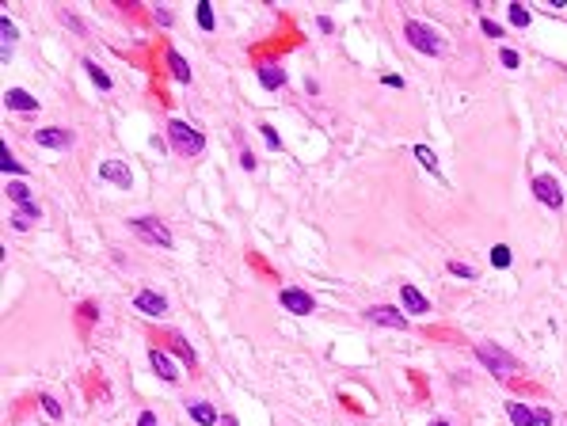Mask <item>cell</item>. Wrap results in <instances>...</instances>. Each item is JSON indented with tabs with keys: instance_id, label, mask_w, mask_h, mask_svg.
<instances>
[{
	"instance_id": "1",
	"label": "cell",
	"mask_w": 567,
	"mask_h": 426,
	"mask_svg": "<svg viewBox=\"0 0 567 426\" xmlns=\"http://www.w3.org/2000/svg\"><path fill=\"white\" fill-rule=\"evenodd\" d=\"M168 141H172V149H175V153H183V156L206 153V134H202V130H194V126H187V122H179V118L168 122Z\"/></svg>"
},
{
	"instance_id": "2",
	"label": "cell",
	"mask_w": 567,
	"mask_h": 426,
	"mask_svg": "<svg viewBox=\"0 0 567 426\" xmlns=\"http://www.w3.org/2000/svg\"><path fill=\"white\" fill-rule=\"evenodd\" d=\"M404 39H408L419 54H427V58H438V54H446V42H442V35L434 31V27L419 23V20H408V23H404Z\"/></svg>"
},
{
	"instance_id": "3",
	"label": "cell",
	"mask_w": 567,
	"mask_h": 426,
	"mask_svg": "<svg viewBox=\"0 0 567 426\" xmlns=\"http://www.w3.org/2000/svg\"><path fill=\"white\" fill-rule=\"evenodd\" d=\"M476 358H480V365H484L491 377H499V381H506V377L518 369V358L506 354V350L495 346V343H480L476 346Z\"/></svg>"
},
{
	"instance_id": "4",
	"label": "cell",
	"mask_w": 567,
	"mask_h": 426,
	"mask_svg": "<svg viewBox=\"0 0 567 426\" xmlns=\"http://www.w3.org/2000/svg\"><path fill=\"white\" fill-rule=\"evenodd\" d=\"M130 229H134L137 236H145L149 244H156V248H172V229H168L164 221H160V217H134V221H130Z\"/></svg>"
},
{
	"instance_id": "5",
	"label": "cell",
	"mask_w": 567,
	"mask_h": 426,
	"mask_svg": "<svg viewBox=\"0 0 567 426\" xmlns=\"http://www.w3.org/2000/svg\"><path fill=\"white\" fill-rule=\"evenodd\" d=\"M533 194H537L541 206H548V210H560L563 206V187H560V179H552V175H537L533 179Z\"/></svg>"
},
{
	"instance_id": "6",
	"label": "cell",
	"mask_w": 567,
	"mask_h": 426,
	"mask_svg": "<svg viewBox=\"0 0 567 426\" xmlns=\"http://www.w3.org/2000/svg\"><path fill=\"white\" fill-rule=\"evenodd\" d=\"M35 141L42 149H58V153H69L77 145V134L73 130H58V126H46V130H35Z\"/></svg>"
},
{
	"instance_id": "7",
	"label": "cell",
	"mask_w": 567,
	"mask_h": 426,
	"mask_svg": "<svg viewBox=\"0 0 567 426\" xmlns=\"http://www.w3.org/2000/svg\"><path fill=\"white\" fill-rule=\"evenodd\" d=\"M99 179H103V183L122 187V191L134 187V172H130V164H122V160H103V164H99Z\"/></svg>"
},
{
	"instance_id": "8",
	"label": "cell",
	"mask_w": 567,
	"mask_h": 426,
	"mask_svg": "<svg viewBox=\"0 0 567 426\" xmlns=\"http://www.w3.org/2000/svg\"><path fill=\"white\" fill-rule=\"evenodd\" d=\"M366 320L370 324H381V327H392V331H404L408 327V312H400V308H392V305H377L366 312Z\"/></svg>"
},
{
	"instance_id": "9",
	"label": "cell",
	"mask_w": 567,
	"mask_h": 426,
	"mask_svg": "<svg viewBox=\"0 0 567 426\" xmlns=\"http://www.w3.org/2000/svg\"><path fill=\"white\" fill-rule=\"evenodd\" d=\"M278 305L286 308V312H294V316H309V312L316 308V301L309 297L305 289H282L278 293Z\"/></svg>"
},
{
	"instance_id": "10",
	"label": "cell",
	"mask_w": 567,
	"mask_h": 426,
	"mask_svg": "<svg viewBox=\"0 0 567 426\" xmlns=\"http://www.w3.org/2000/svg\"><path fill=\"white\" fill-rule=\"evenodd\" d=\"M134 308L141 312V316H164L168 301H164V293H156V289H141L134 297Z\"/></svg>"
},
{
	"instance_id": "11",
	"label": "cell",
	"mask_w": 567,
	"mask_h": 426,
	"mask_svg": "<svg viewBox=\"0 0 567 426\" xmlns=\"http://www.w3.org/2000/svg\"><path fill=\"white\" fill-rule=\"evenodd\" d=\"M400 305L408 312H415V316H427V312H430V301L423 297V289H415L411 282H404V286H400Z\"/></svg>"
},
{
	"instance_id": "12",
	"label": "cell",
	"mask_w": 567,
	"mask_h": 426,
	"mask_svg": "<svg viewBox=\"0 0 567 426\" xmlns=\"http://www.w3.org/2000/svg\"><path fill=\"white\" fill-rule=\"evenodd\" d=\"M4 107L8 111H39V99H35L31 92H23V88H8L4 92Z\"/></svg>"
},
{
	"instance_id": "13",
	"label": "cell",
	"mask_w": 567,
	"mask_h": 426,
	"mask_svg": "<svg viewBox=\"0 0 567 426\" xmlns=\"http://www.w3.org/2000/svg\"><path fill=\"white\" fill-rule=\"evenodd\" d=\"M506 419L514 426H541L537 419V407H525V403H506Z\"/></svg>"
},
{
	"instance_id": "14",
	"label": "cell",
	"mask_w": 567,
	"mask_h": 426,
	"mask_svg": "<svg viewBox=\"0 0 567 426\" xmlns=\"http://www.w3.org/2000/svg\"><path fill=\"white\" fill-rule=\"evenodd\" d=\"M164 58H168V69H172V77H175L179 84H191V65L183 61V54H179L175 46H168Z\"/></svg>"
},
{
	"instance_id": "15",
	"label": "cell",
	"mask_w": 567,
	"mask_h": 426,
	"mask_svg": "<svg viewBox=\"0 0 567 426\" xmlns=\"http://www.w3.org/2000/svg\"><path fill=\"white\" fill-rule=\"evenodd\" d=\"M149 365H153L156 377H164V381H179V369L172 365V358H168L164 350H149Z\"/></svg>"
},
{
	"instance_id": "16",
	"label": "cell",
	"mask_w": 567,
	"mask_h": 426,
	"mask_svg": "<svg viewBox=\"0 0 567 426\" xmlns=\"http://www.w3.org/2000/svg\"><path fill=\"white\" fill-rule=\"evenodd\" d=\"M259 84H263L267 92H278L282 84H286V73H282L274 61H263V65H259Z\"/></svg>"
},
{
	"instance_id": "17",
	"label": "cell",
	"mask_w": 567,
	"mask_h": 426,
	"mask_svg": "<svg viewBox=\"0 0 567 426\" xmlns=\"http://www.w3.org/2000/svg\"><path fill=\"white\" fill-rule=\"evenodd\" d=\"M0 39H4V46H0V58H12V46H15V39H20V27H15L8 15H0Z\"/></svg>"
},
{
	"instance_id": "18",
	"label": "cell",
	"mask_w": 567,
	"mask_h": 426,
	"mask_svg": "<svg viewBox=\"0 0 567 426\" xmlns=\"http://www.w3.org/2000/svg\"><path fill=\"white\" fill-rule=\"evenodd\" d=\"M39 217H42V210H39L35 202H27V206H20V210H15L12 225H15V229H31V225L39 221Z\"/></svg>"
},
{
	"instance_id": "19",
	"label": "cell",
	"mask_w": 567,
	"mask_h": 426,
	"mask_svg": "<svg viewBox=\"0 0 567 426\" xmlns=\"http://www.w3.org/2000/svg\"><path fill=\"white\" fill-rule=\"evenodd\" d=\"M168 343H172V350H175L179 358H183L187 365H194V362H198V354H194V350H191V343H187V339L179 335V331H168Z\"/></svg>"
},
{
	"instance_id": "20",
	"label": "cell",
	"mask_w": 567,
	"mask_h": 426,
	"mask_svg": "<svg viewBox=\"0 0 567 426\" xmlns=\"http://www.w3.org/2000/svg\"><path fill=\"white\" fill-rule=\"evenodd\" d=\"M0 172H4V175H27V168L12 156V149H8V145H0Z\"/></svg>"
},
{
	"instance_id": "21",
	"label": "cell",
	"mask_w": 567,
	"mask_h": 426,
	"mask_svg": "<svg viewBox=\"0 0 567 426\" xmlns=\"http://www.w3.org/2000/svg\"><path fill=\"white\" fill-rule=\"evenodd\" d=\"M84 73L92 77V84H96L99 92H111V77L99 69V61H92V58H84Z\"/></svg>"
},
{
	"instance_id": "22",
	"label": "cell",
	"mask_w": 567,
	"mask_h": 426,
	"mask_svg": "<svg viewBox=\"0 0 567 426\" xmlns=\"http://www.w3.org/2000/svg\"><path fill=\"white\" fill-rule=\"evenodd\" d=\"M191 419L198 426H217V411H213L210 403H191Z\"/></svg>"
},
{
	"instance_id": "23",
	"label": "cell",
	"mask_w": 567,
	"mask_h": 426,
	"mask_svg": "<svg viewBox=\"0 0 567 426\" xmlns=\"http://www.w3.org/2000/svg\"><path fill=\"white\" fill-rule=\"evenodd\" d=\"M411 153H415V160H419V164L427 168V172L438 175V156H434V149H430V145H415Z\"/></svg>"
},
{
	"instance_id": "24",
	"label": "cell",
	"mask_w": 567,
	"mask_h": 426,
	"mask_svg": "<svg viewBox=\"0 0 567 426\" xmlns=\"http://www.w3.org/2000/svg\"><path fill=\"white\" fill-rule=\"evenodd\" d=\"M4 191H8V198H12L15 206L31 202V187H27V183H4Z\"/></svg>"
},
{
	"instance_id": "25",
	"label": "cell",
	"mask_w": 567,
	"mask_h": 426,
	"mask_svg": "<svg viewBox=\"0 0 567 426\" xmlns=\"http://www.w3.org/2000/svg\"><path fill=\"white\" fill-rule=\"evenodd\" d=\"M510 23H514V27H522V31H525V27L533 23V12H529L525 4H510Z\"/></svg>"
},
{
	"instance_id": "26",
	"label": "cell",
	"mask_w": 567,
	"mask_h": 426,
	"mask_svg": "<svg viewBox=\"0 0 567 426\" xmlns=\"http://www.w3.org/2000/svg\"><path fill=\"white\" fill-rule=\"evenodd\" d=\"M510 259H514V255H510L506 244H495V248H491V267H510Z\"/></svg>"
},
{
	"instance_id": "27",
	"label": "cell",
	"mask_w": 567,
	"mask_h": 426,
	"mask_svg": "<svg viewBox=\"0 0 567 426\" xmlns=\"http://www.w3.org/2000/svg\"><path fill=\"white\" fill-rule=\"evenodd\" d=\"M96 320H99V305H96V301H84V305H80V324L92 327Z\"/></svg>"
},
{
	"instance_id": "28",
	"label": "cell",
	"mask_w": 567,
	"mask_h": 426,
	"mask_svg": "<svg viewBox=\"0 0 567 426\" xmlns=\"http://www.w3.org/2000/svg\"><path fill=\"white\" fill-rule=\"evenodd\" d=\"M198 27H202V31H213V8H210V0H202V4H198Z\"/></svg>"
},
{
	"instance_id": "29",
	"label": "cell",
	"mask_w": 567,
	"mask_h": 426,
	"mask_svg": "<svg viewBox=\"0 0 567 426\" xmlns=\"http://www.w3.org/2000/svg\"><path fill=\"white\" fill-rule=\"evenodd\" d=\"M39 403L46 407V415H50V419H54V422H58V419H61V403H58V400H54V396H39Z\"/></svg>"
},
{
	"instance_id": "30",
	"label": "cell",
	"mask_w": 567,
	"mask_h": 426,
	"mask_svg": "<svg viewBox=\"0 0 567 426\" xmlns=\"http://www.w3.org/2000/svg\"><path fill=\"white\" fill-rule=\"evenodd\" d=\"M480 31H484L487 39H503V27H499L495 20H480Z\"/></svg>"
},
{
	"instance_id": "31",
	"label": "cell",
	"mask_w": 567,
	"mask_h": 426,
	"mask_svg": "<svg viewBox=\"0 0 567 426\" xmlns=\"http://www.w3.org/2000/svg\"><path fill=\"white\" fill-rule=\"evenodd\" d=\"M449 274H457V278H465V282L476 278V270H472L468 263H449Z\"/></svg>"
},
{
	"instance_id": "32",
	"label": "cell",
	"mask_w": 567,
	"mask_h": 426,
	"mask_svg": "<svg viewBox=\"0 0 567 426\" xmlns=\"http://www.w3.org/2000/svg\"><path fill=\"white\" fill-rule=\"evenodd\" d=\"M499 61H503L506 69H518V65H522V58H518V50H510V46H506L503 54H499Z\"/></svg>"
},
{
	"instance_id": "33",
	"label": "cell",
	"mask_w": 567,
	"mask_h": 426,
	"mask_svg": "<svg viewBox=\"0 0 567 426\" xmlns=\"http://www.w3.org/2000/svg\"><path fill=\"white\" fill-rule=\"evenodd\" d=\"M259 134H263V141H267V149H282V137L274 134L270 126H259Z\"/></svg>"
},
{
	"instance_id": "34",
	"label": "cell",
	"mask_w": 567,
	"mask_h": 426,
	"mask_svg": "<svg viewBox=\"0 0 567 426\" xmlns=\"http://www.w3.org/2000/svg\"><path fill=\"white\" fill-rule=\"evenodd\" d=\"M381 84H385V88H404V77H400V73H385Z\"/></svg>"
},
{
	"instance_id": "35",
	"label": "cell",
	"mask_w": 567,
	"mask_h": 426,
	"mask_svg": "<svg viewBox=\"0 0 567 426\" xmlns=\"http://www.w3.org/2000/svg\"><path fill=\"white\" fill-rule=\"evenodd\" d=\"M61 20H65V27H73V31H77V35H88V31H84V23L77 20V15H69V12H61Z\"/></svg>"
},
{
	"instance_id": "36",
	"label": "cell",
	"mask_w": 567,
	"mask_h": 426,
	"mask_svg": "<svg viewBox=\"0 0 567 426\" xmlns=\"http://www.w3.org/2000/svg\"><path fill=\"white\" fill-rule=\"evenodd\" d=\"M537 419H541V426H552V411H548V407H537Z\"/></svg>"
},
{
	"instance_id": "37",
	"label": "cell",
	"mask_w": 567,
	"mask_h": 426,
	"mask_svg": "<svg viewBox=\"0 0 567 426\" xmlns=\"http://www.w3.org/2000/svg\"><path fill=\"white\" fill-rule=\"evenodd\" d=\"M240 168H248V172H255V156L248 153V149H244V156H240Z\"/></svg>"
},
{
	"instance_id": "38",
	"label": "cell",
	"mask_w": 567,
	"mask_h": 426,
	"mask_svg": "<svg viewBox=\"0 0 567 426\" xmlns=\"http://www.w3.org/2000/svg\"><path fill=\"white\" fill-rule=\"evenodd\" d=\"M137 426H156V415H153V411H141V419H137Z\"/></svg>"
},
{
	"instance_id": "39",
	"label": "cell",
	"mask_w": 567,
	"mask_h": 426,
	"mask_svg": "<svg viewBox=\"0 0 567 426\" xmlns=\"http://www.w3.org/2000/svg\"><path fill=\"white\" fill-rule=\"evenodd\" d=\"M316 23H320V31H324V35H332V31H335V23H332V20H328V15H320V20H316Z\"/></svg>"
},
{
	"instance_id": "40",
	"label": "cell",
	"mask_w": 567,
	"mask_h": 426,
	"mask_svg": "<svg viewBox=\"0 0 567 426\" xmlns=\"http://www.w3.org/2000/svg\"><path fill=\"white\" fill-rule=\"evenodd\" d=\"M156 20L164 23V27H172V12H168V8H160V12H156Z\"/></svg>"
},
{
	"instance_id": "41",
	"label": "cell",
	"mask_w": 567,
	"mask_h": 426,
	"mask_svg": "<svg viewBox=\"0 0 567 426\" xmlns=\"http://www.w3.org/2000/svg\"><path fill=\"white\" fill-rule=\"evenodd\" d=\"M221 426H236V419H232V415H225V419H221Z\"/></svg>"
},
{
	"instance_id": "42",
	"label": "cell",
	"mask_w": 567,
	"mask_h": 426,
	"mask_svg": "<svg viewBox=\"0 0 567 426\" xmlns=\"http://www.w3.org/2000/svg\"><path fill=\"white\" fill-rule=\"evenodd\" d=\"M430 426H449V422H446V419H438V422H430Z\"/></svg>"
}]
</instances>
